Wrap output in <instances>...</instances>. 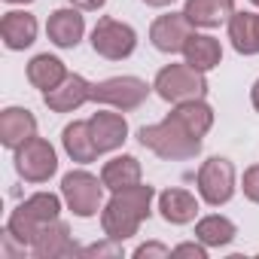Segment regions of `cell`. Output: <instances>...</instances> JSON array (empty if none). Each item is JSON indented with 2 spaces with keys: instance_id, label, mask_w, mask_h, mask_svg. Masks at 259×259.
I'll return each mask as SVG.
<instances>
[{
  "instance_id": "cell-1",
  "label": "cell",
  "mask_w": 259,
  "mask_h": 259,
  "mask_svg": "<svg viewBox=\"0 0 259 259\" xmlns=\"http://www.w3.org/2000/svg\"><path fill=\"white\" fill-rule=\"evenodd\" d=\"M153 186H132V189H119L113 192V198L107 201L104 213H101V226L104 235L110 241H125L138 235L141 223L150 217V204H153Z\"/></svg>"
},
{
  "instance_id": "cell-2",
  "label": "cell",
  "mask_w": 259,
  "mask_h": 259,
  "mask_svg": "<svg viewBox=\"0 0 259 259\" xmlns=\"http://www.w3.org/2000/svg\"><path fill=\"white\" fill-rule=\"evenodd\" d=\"M138 138L147 150H153L162 159H192L201 150V138L189 135L171 113H168V119H162L156 125H144Z\"/></svg>"
},
{
  "instance_id": "cell-3",
  "label": "cell",
  "mask_w": 259,
  "mask_h": 259,
  "mask_svg": "<svg viewBox=\"0 0 259 259\" xmlns=\"http://www.w3.org/2000/svg\"><path fill=\"white\" fill-rule=\"evenodd\" d=\"M58 210H61L58 195H52V192H37V195H31L28 201H22V204L13 210V217H10V223H7V232H10L16 241L31 244L43 226H49L52 220H58Z\"/></svg>"
},
{
  "instance_id": "cell-4",
  "label": "cell",
  "mask_w": 259,
  "mask_h": 259,
  "mask_svg": "<svg viewBox=\"0 0 259 259\" xmlns=\"http://www.w3.org/2000/svg\"><path fill=\"white\" fill-rule=\"evenodd\" d=\"M153 89L159 92V98L171 101V104H183V101H198L207 92V79L201 70H195L192 64H168L159 70Z\"/></svg>"
},
{
  "instance_id": "cell-5",
  "label": "cell",
  "mask_w": 259,
  "mask_h": 259,
  "mask_svg": "<svg viewBox=\"0 0 259 259\" xmlns=\"http://www.w3.org/2000/svg\"><path fill=\"white\" fill-rule=\"evenodd\" d=\"M104 180L92 177L89 171H70L61 180V195L67 201V207L76 217H95L101 210V198H104Z\"/></svg>"
},
{
  "instance_id": "cell-6",
  "label": "cell",
  "mask_w": 259,
  "mask_h": 259,
  "mask_svg": "<svg viewBox=\"0 0 259 259\" xmlns=\"http://www.w3.org/2000/svg\"><path fill=\"white\" fill-rule=\"evenodd\" d=\"M147 95H150V85L138 76H113L92 85V101L110 104L116 110H135L147 101Z\"/></svg>"
},
{
  "instance_id": "cell-7",
  "label": "cell",
  "mask_w": 259,
  "mask_h": 259,
  "mask_svg": "<svg viewBox=\"0 0 259 259\" xmlns=\"http://www.w3.org/2000/svg\"><path fill=\"white\" fill-rule=\"evenodd\" d=\"M138 46V34L128 28L125 22H116V19H101L92 31V49L110 61H122L135 52Z\"/></svg>"
},
{
  "instance_id": "cell-8",
  "label": "cell",
  "mask_w": 259,
  "mask_h": 259,
  "mask_svg": "<svg viewBox=\"0 0 259 259\" xmlns=\"http://www.w3.org/2000/svg\"><path fill=\"white\" fill-rule=\"evenodd\" d=\"M58 168L55 150L49 141L43 138H31L28 144H22L16 150V171L28 180V183H46Z\"/></svg>"
},
{
  "instance_id": "cell-9",
  "label": "cell",
  "mask_w": 259,
  "mask_h": 259,
  "mask_svg": "<svg viewBox=\"0 0 259 259\" xmlns=\"http://www.w3.org/2000/svg\"><path fill=\"white\" fill-rule=\"evenodd\" d=\"M198 192L213 207L226 204L232 198V192H235V168H232V162L220 159V156L207 159L201 165V171H198Z\"/></svg>"
},
{
  "instance_id": "cell-10",
  "label": "cell",
  "mask_w": 259,
  "mask_h": 259,
  "mask_svg": "<svg viewBox=\"0 0 259 259\" xmlns=\"http://www.w3.org/2000/svg\"><path fill=\"white\" fill-rule=\"evenodd\" d=\"M192 37V22L186 19V13H168V16H159L150 28V40L159 52H183L186 40Z\"/></svg>"
},
{
  "instance_id": "cell-11",
  "label": "cell",
  "mask_w": 259,
  "mask_h": 259,
  "mask_svg": "<svg viewBox=\"0 0 259 259\" xmlns=\"http://www.w3.org/2000/svg\"><path fill=\"white\" fill-rule=\"evenodd\" d=\"M31 250L37 259H55V256H73V253H82L73 238H70V229L67 223L61 220H52L49 226H43L37 232V238L31 241Z\"/></svg>"
},
{
  "instance_id": "cell-12",
  "label": "cell",
  "mask_w": 259,
  "mask_h": 259,
  "mask_svg": "<svg viewBox=\"0 0 259 259\" xmlns=\"http://www.w3.org/2000/svg\"><path fill=\"white\" fill-rule=\"evenodd\" d=\"M31 138H37V119H34L31 110L7 107L4 113H0V144H4V147L19 150Z\"/></svg>"
},
{
  "instance_id": "cell-13",
  "label": "cell",
  "mask_w": 259,
  "mask_h": 259,
  "mask_svg": "<svg viewBox=\"0 0 259 259\" xmlns=\"http://www.w3.org/2000/svg\"><path fill=\"white\" fill-rule=\"evenodd\" d=\"M43 101H46V107L55 110V113H70V110L82 107L85 101H92V85H89L82 76L73 73V76H64L61 85L43 92Z\"/></svg>"
},
{
  "instance_id": "cell-14",
  "label": "cell",
  "mask_w": 259,
  "mask_h": 259,
  "mask_svg": "<svg viewBox=\"0 0 259 259\" xmlns=\"http://www.w3.org/2000/svg\"><path fill=\"white\" fill-rule=\"evenodd\" d=\"M89 128H92L98 153H110V150L122 147L125 138H128V125L119 113H95L89 119Z\"/></svg>"
},
{
  "instance_id": "cell-15",
  "label": "cell",
  "mask_w": 259,
  "mask_h": 259,
  "mask_svg": "<svg viewBox=\"0 0 259 259\" xmlns=\"http://www.w3.org/2000/svg\"><path fill=\"white\" fill-rule=\"evenodd\" d=\"M82 31H85V22L76 10H55L46 22V34L55 46L61 49H73L79 40H82Z\"/></svg>"
},
{
  "instance_id": "cell-16",
  "label": "cell",
  "mask_w": 259,
  "mask_h": 259,
  "mask_svg": "<svg viewBox=\"0 0 259 259\" xmlns=\"http://www.w3.org/2000/svg\"><path fill=\"white\" fill-rule=\"evenodd\" d=\"M0 37H4L7 49L19 52V49H28L34 40H37V19L31 13H7L4 22H0Z\"/></svg>"
},
{
  "instance_id": "cell-17",
  "label": "cell",
  "mask_w": 259,
  "mask_h": 259,
  "mask_svg": "<svg viewBox=\"0 0 259 259\" xmlns=\"http://www.w3.org/2000/svg\"><path fill=\"white\" fill-rule=\"evenodd\" d=\"M183 13L195 28H217L235 16V0H186Z\"/></svg>"
},
{
  "instance_id": "cell-18",
  "label": "cell",
  "mask_w": 259,
  "mask_h": 259,
  "mask_svg": "<svg viewBox=\"0 0 259 259\" xmlns=\"http://www.w3.org/2000/svg\"><path fill=\"white\" fill-rule=\"evenodd\" d=\"M229 40L241 55H259V13H235L229 19Z\"/></svg>"
},
{
  "instance_id": "cell-19",
  "label": "cell",
  "mask_w": 259,
  "mask_h": 259,
  "mask_svg": "<svg viewBox=\"0 0 259 259\" xmlns=\"http://www.w3.org/2000/svg\"><path fill=\"white\" fill-rule=\"evenodd\" d=\"M101 180L110 192H119V189H132L141 183V162L135 156H116L104 165L101 171Z\"/></svg>"
},
{
  "instance_id": "cell-20",
  "label": "cell",
  "mask_w": 259,
  "mask_h": 259,
  "mask_svg": "<svg viewBox=\"0 0 259 259\" xmlns=\"http://www.w3.org/2000/svg\"><path fill=\"white\" fill-rule=\"evenodd\" d=\"M159 210L168 223L174 226H183V223H192L195 213H198V201L195 195H189L186 189H168L159 195Z\"/></svg>"
},
{
  "instance_id": "cell-21",
  "label": "cell",
  "mask_w": 259,
  "mask_h": 259,
  "mask_svg": "<svg viewBox=\"0 0 259 259\" xmlns=\"http://www.w3.org/2000/svg\"><path fill=\"white\" fill-rule=\"evenodd\" d=\"M61 141H64V150H67V156L73 162H82L85 165V162H95L98 159V147H95V138H92L89 122H70L64 128Z\"/></svg>"
},
{
  "instance_id": "cell-22",
  "label": "cell",
  "mask_w": 259,
  "mask_h": 259,
  "mask_svg": "<svg viewBox=\"0 0 259 259\" xmlns=\"http://www.w3.org/2000/svg\"><path fill=\"white\" fill-rule=\"evenodd\" d=\"M183 55H186V64H192L195 70H213L217 64H220V58H223V49H220V43L213 40V37H207V34H192L189 40H186V46H183Z\"/></svg>"
},
{
  "instance_id": "cell-23",
  "label": "cell",
  "mask_w": 259,
  "mask_h": 259,
  "mask_svg": "<svg viewBox=\"0 0 259 259\" xmlns=\"http://www.w3.org/2000/svg\"><path fill=\"white\" fill-rule=\"evenodd\" d=\"M189 135H195V138H204L207 132H210V125H213V110L198 98V101H183V104H177V110L171 113Z\"/></svg>"
},
{
  "instance_id": "cell-24",
  "label": "cell",
  "mask_w": 259,
  "mask_h": 259,
  "mask_svg": "<svg viewBox=\"0 0 259 259\" xmlns=\"http://www.w3.org/2000/svg\"><path fill=\"white\" fill-rule=\"evenodd\" d=\"M64 76H67L64 61H58L55 55H37V58L28 64V79H31V85L40 89V92H49V89L61 85Z\"/></svg>"
},
{
  "instance_id": "cell-25",
  "label": "cell",
  "mask_w": 259,
  "mask_h": 259,
  "mask_svg": "<svg viewBox=\"0 0 259 259\" xmlns=\"http://www.w3.org/2000/svg\"><path fill=\"white\" fill-rule=\"evenodd\" d=\"M195 238H198L201 244H207V247H226V244H232V238H235V223L226 220V217H220V213L204 217V220H198V226H195Z\"/></svg>"
},
{
  "instance_id": "cell-26",
  "label": "cell",
  "mask_w": 259,
  "mask_h": 259,
  "mask_svg": "<svg viewBox=\"0 0 259 259\" xmlns=\"http://www.w3.org/2000/svg\"><path fill=\"white\" fill-rule=\"evenodd\" d=\"M241 186H244V195L259 204V165H253V168L244 171V183Z\"/></svg>"
},
{
  "instance_id": "cell-27",
  "label": "cell",
  "mask_w": 259,
  "mask_h": 259,
  "mask_svg": "<svg viewBox=\"0 0 259 259\" xmlns=\"http://www.w3.org/2000/svg\"><path fill=\"white\" fill-rule=\"evenodd\" d=\"M119 241H113V244H95V247H85L82 250V256H119V247H116Z\"/></svg>"
},
{
  "instance_id": "cell-28",
  "label": "cell",
  "mask_w": 259,
  "mask_h": 259,
  "mask_svg": "<svg viewBox=\"0 0 259 259\" xmlns=\"http://www.w3.org/2000/svg\"><path fill=\"white\" fill-rule=\"evenodd\" d=\"M135 256H138V259H144V256H171V250L162 247V244H141V247L135 250Z\"/></svg>"
},
{
  "instance_id": "cell-29",
  "label": "cell",
  "mask_w": 259,
  "mask_h": 259,
  "mask_svg": "<svg viewBox=\"0 0 259 259\" xmlns=\"http://www.w3.org/2000/svg\"><path fill=\"white\" fill-rule=\"evenodd\" d=\"M171 256H195V259H207L204 247H198V244H180V247L171 250Z\"/></svg>"
},
{
  "instance_id": "cell-30",
  "label": "cell",
  "mask_w": 259,
  "mask_h": 259,
  "mask_svg": "<svg viewBox=\"0 0 259 259\" xmlns=\"http://www.w3.org/2000/svg\"><path fill=\"white\" fill-rule=\"evenodd\" d=\"M73 7H79V10H101L107 0H70Z\"/></svg>"
},
{
  "instance_id": "cell-31",
  "label": "cell",
  "mask_w": 259,
  "mask_h": 259,
  "mask_svg": "<svg viewBox=\"0 0 259 259\" xmlns=\"http://www.w3.org/2000/svg\"><path fill=\"white\" fill-rule=\"evenodd\" d=\"M250 101H253V107L259 110V79L253 82V92H250Z\"/></svg>"
},
{
  "instance_id": "cell-32",
  "label": "cell",
  "mask_w": 259,
  "mask_h": 259,
  "mask_svg": "<svg viewBox=\"0 0 259 259\" xmlns=\"http://www.w3.org/2000/svg\"><path fill=\"white\" fill-rule=\"evenodd\" d=\"M147 7H168V4H174V0H144Z\"/></svg>"
},
{
  "instance_id": "cell-33",
  "label": "cell",
  "mask_w": 259,
  "mask_h": 259,
  "mask_svg": "<svg viewBox=\"0 0 259 259\" xmlns=\"http://www.w3.org/2000/svg\"><path fill=\"white\" fill-rule=\"evenodd\" d=\"M7 4H31V0H7Z\"/></svg>"
},
{
  "instance_id": "cell-34",
  "label": "cell",
  "mask_w": 259,
  "mask_h": 259,
  "mask_svg": "<svg viewBox=\"0 0 259 259\" xmlns=\"http://www.w3.org/2000/svg\"><path fill=\"white\" fill-rule=\"evenodd\" d=\"M250 4H256V7H259V0H250Z\"/></svg>"
}]
</instances>
